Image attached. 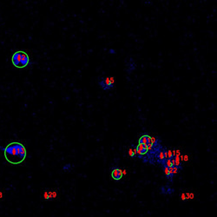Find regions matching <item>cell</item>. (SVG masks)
I'll return each mask as SVG.
<instances>
[{"instance_id":"6da1fadb","label":"cell","mask_w":217,"mask_h":217,"mask_svg":"<svg viewBox=\"0 0 217 217\" xmlns=\"http://www.w3.org/2000/svg\"><path fill=\"white\" fill-rule=\"evenodd\" d=\"M5 152V157L12 164H19L26 158V149L20 142H12L2 149Z\"/></svg>"},{"instance_id":"7a4b0ae2","label":"cell","mask_w":217,"mask_h":217,"mask_svg":"<svg viewBox=\"0 0 217 217\" xmlns=\"http://www.w3.org/2000/svg\"><path fill=\"white\" fill-rule=\"evenodd\" d=\"M12 63L16 68L23 69L30 64V58L26 52L23 50H18L12 55Z\"/></svg>"},{"instance_id":"3957f363","label":"cell","mask_w":217,"mask_h":217,"mask_svg":"<svg viewBox=\"0 0 217 217\" xmlns=\"http://www.w3.org/2000/svg\"><path fill=\"white\" fill-rule=\"evenodd\" d=\"M139 143L141 144H143L144 146L147 147L148 150H151L153 146H154V143L152 142V137L149 136V135H143L140 137L139 139Z\"/></svg>"},{"instance_id":"277c9868","label":"cell","mask_w":217,"mask_h":217,"mask_svg":"<svg viewBox=\"0 0 217 217\" xmlns=\"http://www.w3.org/2000/svg\"><path fill=\"white\" fill-rule=\"evenodd\" d=\"M99 85L104 90H110L113 89V87H114V85H112L111 83L110 77H106V78L101 79L100 82H99Z\"/></svg>"},{"instance_id":"5b68a950","label":"cell","mask_w":217,"mask_h":217,"mask_svg":"<svg viewBox=\"0 0 217 217\" xmlns=\"http://www.w3.org/2000/svg\"><path fill=\"white\" fill-rule=\"evenodd\" d=\"M123 170L121 169L118 168H115L113 169L112 172H111V177L115 180V181H120L123 178Z\"/></svg>"},{"instance_id":"8992f818","label":"cell","mask_w":217,"mask_h":217,"mask_svg":"<svg viewBox=\"0 0 217 217\" xmlns=\"http://www.w3.org/2000/svg\"><path fill=\"white\" fill-rule=\"evenodd\" d=\"M136 152L138 155H144L148 153V149L146 146H144L143 144H141V143H138V145L136 146Z\"/></svg>"},{"instance_id":"52a82bcc","label":"cell","mask_w":217,"mask_h":217,"mask_svg":"<svg viewBox=\"0 0 217 217\" xmlns=\"http://www.w3.org/2000/svg\"><path fill=\"white\" fill-rule=\"evenodd\" d=\"M164 158L167 160V159H171L173 158V154H172V150H169L168 152L166 151L164 153Z\"/></svg>"},{"instance_id":"ba28073f","label":"cell","mask_w":217,"mask_h":217,"mask_svg":"<svg viewBox=\"0 0 217 217\" xmlns=\"http://www.w3.org/2000/svg\"><path fill=\"white\" fill-rule=\"evenodd\" d=\"M164 173H165V175H166V176L167 177H169L170 176V170H169V168L168 167H164Z\"/></svg>"},{"instance_id":"9c48e42d","label":"cell","mask_w":217,"mask_h":217,"mask_svg":"<svg viewBox=\"0 0 217 217\" xmlns=\"http://www.w3.org/2000/svg\"><path fill=\"white\" fill-rule=\"evenodd\" d=\"M159 158H160L161 161H163V159H164V153H163V152H160Z\"/></svg>"},{"instance_id":"30bf717a","label":"cell","mask_w":217,"mask_h":217,"mask_svg":"<svg viewBox=\"0 0 217 217\" xmlns=\"http://www.w3.org/2000/svg\"><path fill=\"white\" fill-rule=\"evenodd\" d=\"M129 155H130V156H135V154H134V151L132 150V149H129Z\"/></svg>"},{"instance_id":"8fae6325","label":"cell","mask_w":217,"mask_h":217,"mask_svg":"<svg viewBox=\"0 0 217 217\" xmlns=\"http://www.w3.org/2000/svg\"><path fill=\"white\" fill-rule=\"evenodd\" d=\"M71 164H66L64 167V170H65V171H67V170H69L70 169H71Z\"/></svg>"},{"instance_id":"7c38bea8","label":"cell","mask_w":217,"mask_h":217,"mask_svg":"<svg viewBox=\"0 0 217 217\" xmlns=\"http://www.w3.org/2000/svg\"><path fill=\"white\" fill-rule=\"evenodd\" d=\"M177 172H178V168L176 167V166H174L173 167V174H176Z\"/></svg>"},{"instance_id":"4fadbf2b","label":"cell","mask_w":217,"mask_h":217,"mask_svg":"<svg viewBox=\"0 0 217 217\" xmlns=\"http://www.w3.org/2000/svg\"><path fill=\"white\" fill-rule=\"evenodd\" d=\"M110 80H111V84H112V85H114V84H115V78H114L113 77H110Z\"/></svg>"},{"instance_id":"5bb4252c","label":"cell","mask_w":217,"mask_h":217,"mask_svg":"<svg viewBox=\"0 0 217 217\" xmlns=\"http://www.w3.org/2000/svg\"><path fill=\"white\" fill-rule=\"evenodd\" d=\"M181 198H182V201L186 200V197H185V194H184V193H182V194L181 195Z\"/></svg>"},{"instance_id":"9a60e30c","label":"cell","mask_w":217,"mask_h":217,"mask_svg":"<svg viewBox=\"0 0 217 217\" xmlns=\"http://www.w3.org/2000/svg\"><path fill=\"white\" fill-rule=\"evenodd\" d=\"M188 160H189V156H188V155H185V156H183V161H187Z\"/></svg>"},{"instance_id":"2e32d148","label":"cell","mask_w":217,"mask_h":217,"mask_svg":"<svg viewBox=\"0 0 217 217\" xmlns=\"http://www.w3.org/2000/svg\"><path fill=\"white\" fill-rule=\"evenodd\" d=\"M126 174H127V171H126V170H123V176H125Z\"/></svg>"},{"instance_id":"e0dca14e","label":"cell","mask_w":217,"mask_h":217,"mask_svg":"<svg viewBox=\"0 0 217 217\" xmlns=\"http://www.w3.org/2000/svg\"><path fill=\"white\" fill-rule=\"evenodd\" d=\"M111 52H112V53H114V50H111Z\"/></svg>"}]
</instances>
